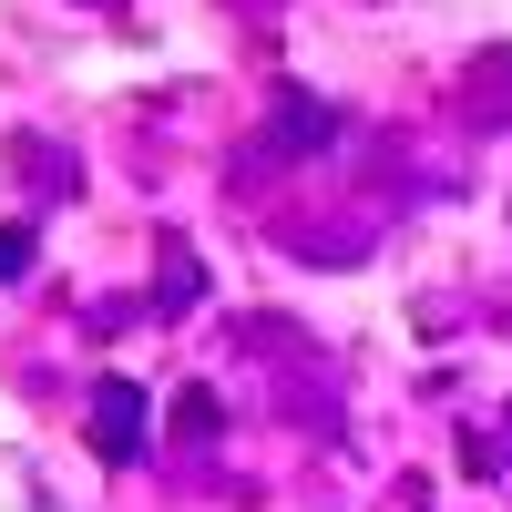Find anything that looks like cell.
<instances>
[{
  "mask_svg": "<svg viewBox=\"0 0 512 512\" xmlns=\"http://www.w3.org/2000/svg\"><path fill=\"white\" fill-rule=\"evenodd\" d=\"M134 431H144V390L103 379V410H93V441H103V461H134Z\"/></svg>",
  "mask_w": 512,
  "mask_h": 512,
  "instance_id": "obj_1",
  "label": "cell"
},
{
  "mask_svg": "<svg viewBox=\"0 0 512 512\" xmlns=\"http://www.w3.org/2000/svg\"><path fill=\"white\" fill-rule=\"evenodd\" d=\"M21 267H31V246H21L11 226H0V277H21Z\"/></svg>",
  "mask_w": 512,
  "mask_h": 512,
  "instance_id": "obj_2",
  "label": "cell"
}]
</instances>
